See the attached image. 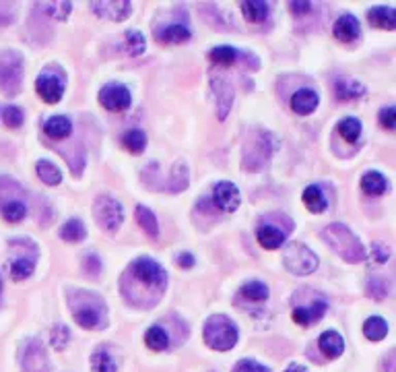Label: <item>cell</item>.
Instances as JSON below:
<instances>
[{
  "instance_id": "603a6c76",
  "label": "cell",
  "mask_w": 396,
  "mask_h": 372,
  "mask_svg": "<svg viewBox=\"0 0 396 372\" xmlns=\"http://www.w3.org/2000/svg\"><path fill=\"white\" fill-rule=\"evenodd\" d=\"M213 87H215V91L219 93V95H217V108H219V118L223 120V118L227 116L231 103H233V91H231V87H229L225 81H221V77H217V79L213 81Z\"/></svg>"
},
{
  "instance_id": "3957f363",
  "label": "cell",
  "mask_w": 396,
  "mask_h": 372,
  "mask_svg": "<svg viewBox=\"0 0 396 372\" xmlns=\"http://www.w3.org/2000/svg\"><path fill=\"white\" fill-rule=\"evenodd\" d=\"M204 341L217 351H227L237 343V327L225 314H213L204 323Z\"/></svg>"
},
{
  "instance_id": "cb8c5ba5",
  "label": "cell",
  "mask_w": 396,
  "mask_h": 372,
  "mask_svg": "<svg viewBox=\"0 0 396 372\" xmlns=\"http://www.w3.org/2000/svg\"><path fill=\"white\" fill-rule=\"evenodd\" d=\"M269 9H271V5H269V3H260V0H250V3H241L243 17H246L250 23H262L264 19L269 17Z\"/></svg>"
},
{
  "instance_id": "681fc988",
  "label": "cell",
  "mask_w": 396,
  "mask_h": 372,
  "mask_svg": "<svg viewBox=\"0 0 396 372\" xmlns=\"http://www.w3.org/2000/svg\"><path fill=\"white\" fill-rule=\"evenodd\" d=\"M291 9H293V11H306V13H308V11L312 9V5H310V3H291Z\"/></svg>"
},
{
  "instance_id": "ba28073f",
  "label": "cell",
  "mask_w": 396,
  "mask_h": 372,
  "mask_svg": "<svg viewBox=\"0 0 396 372\" xmlns=\"http://www.w3.org/2000/svg\"><path fill=\"white\" fill-rule=\"evenodd\" d=\"M36 89L46 103H58L64 95V81L56 75L42 73L36 81Z\"/></svg>"
},
{
  "instance_id": "816d5d0a",
  "label": "cell",
  "mask_w": 396,
  "mask_h": 372,
  "mask_svg": "<svg viewBox=\"0 0 396 372\" xmlns=\"http://www.w3.org/2000/svg\"><path fill=\"white\" fill-rule=\"evenodd\" d=\"M0 292H3V280H0Z\"/></svg>"
},
{
  "instance_id": "4316f807",
  "label": "cell",
  "mask_w": 396,
  "mask_h": 372,
  "mask_svg": "<svg viewBox=\"0 0 396 372\" xmlns=\"http://www.w3.org/2000/svg\"><path fill=\"white\" fill-rule=\"evenodd\" d=\"M137 221L139 225L143 227L145 234H149L151 238H157L159 234V223H157V217L151 209H147L145 205H139L137 207Z\"/></svg>"
},
{
  "instance_id": "7dc6e473",
  "label": "cell",
  "mask_w": 396,
  "mask_h": 372,
  "mask_svg": "<svg viewBox=\"0 0 396 372\" xmlns=\"http://www.w3.org/2000/svg\"><path fill=\"white\" fill-rule=\"evenodd\" d=\"M176 263H178V267L190 269V267H194V257L190 253H182V255L176 257Z\"/></svg>"
},
{
  "instance_id": "f907efd6",
  "label": "cell",
  "mask_w": 396,
  "mask_h": 372,
  "mask_svg": "<svg viewBox=\"0 0 396 372\" xmlns=\"http://www.w3.org/2000/svg\"><path fill=\"white\" fill-rule=\"evenodd\" d=\"M285 372H308V368H306V366H302V364H291Z\"/></svg>"
},
{
  "instance_id": "7c38bea8",
  "label": "cell",
  "mask_w": 396,
  "mask_h": 372,
  "mask_svg": "<svg viewBox=\"0 0 396 372\" xmlns=\"http://www.w3.org/2000/svg\"><path fill=\"white\" fill-rule=\"evenodd\" d=\"M23 368L25 372H46L48 370V358L40 341H29L23 354Z\"/></svg>"
},
{
  "instance_id": "bcb514c9",
  "label": "cell",
  "mask_w": 396,
  "mask_h": 372,
  "mask_svg": "<svg viewBox=\"0 0 396 372\" xmlns=\"http://www.w3.org/2000/svg\"><path fill=\"white\" fill-rule=\"evenodd\" d=\"M373 259H375V263H384L388 259L386 244H373Z\"/></svg>"
},
{
  "instance_id": "d590c367",
  "label": "cell",
  "mask_w": 396,
  "mask_h": 372,
  "mask_svg": "<svg viewBox=\"0 0 396 372\" xmlns=\"http://www.w3.org/2000/svg\"><path fill=\"white\" fill-rule=\"evenodd\" d=\"M91 370L93 372H116L118 366L105 349H97L91 356Z\"/></svg>"
},
{
  "instance_id": "d4e9b609",
  "label": "cell",
  "mask_w": 396,
  "mask_h": 372,
  "mask_svg": "<svg viewBox=\"0 0 396 372\" xmlns=\"http://www.w3.org/2000/svg\"><path fill=\"white\" fill-rule=\"evenodd\" d=\"M145 343H147V347H151L153 351H163V349L170 347V337H168L166 329H161L159 325H153V327H149L147 333H145Z\"/></svg>"
},
{
  "instance_id": "83f0119b",
  "label": "cell",
  "mask_w": 396,
  "mask_h": 372,
  "mask_svg": "<svg viewBox=\"0 0 396 372\" xmlns=\"http://www.w3.org/2000/svg\"><path fill=\"white\" fill-rule=\"evenodd\" d=\"M122 145L126 147V151L139 156V153H143L145 147H147V137H145L143 131L132 129V131H128V133L122 137Z\"/></svg>"
},
{
  "instance_id": "7a4b0ae2",
  "label": "cell",
  "mask_w": 396,
  "mask_h": 372,
  "mask_svg": "<svg viewBox=\"0 0 396 372\" xmlns=\"http://www.w3.org/2000/svg\"><path fill=\"white\" fill-rule=\"evenodd\" d=\"M322 238L326 240V244L341 259H345L349 263H361L365 259V248H363L361 240L343 223L326 225L322 230Z\"/></svg>"
},
{
  "instance_id": "44dd1931",
  "label": "cell",
  "mask_w": 396,
  "mask_h": 372,
  "mask_svg": "<svg viewBox=\"0 0 396 372\" xmlns=\"http://www.w3.org/2000/svg\"><path fill=\"white\" fill-rule=\"evenodd\" d=\"M334 93L341 101H347V99L361 97L365 93V87L355 79H339L336 85H334Z\"/></svg>"
},
{
  "instance_id": "484cf974",
  "label": "cell",
  "mask_w": 396,
  "mask_h": 372,
  "mask_svg": "<svg viewBox=\"0 0 396 372\" xmlns=\"http://www.w3.org/2000/svg\"><path fill=\"white\" fill-rule=\"evenodd\" d=\"M304 205H306L310 211H314V213H322V211L326 209V197H324L322 188L316 186V184L308 186V188L304 190Z\"/></svg>"
},
{
  "instance_id": "9c48e42d",
  "label": "cell",
  "mask_w": 396,
  "mask_h": 372,
  "mask_svg": "<svg viewBox=\"0 0 396 372\" xmlns=\"http://www.w3.org/2000/svg\"><path fill=\"white\" fill-rule=\"evenodd\" d=\"M213 201H215V205H217L221 211L233 213V211L239 207V201H241L239 188H237L233 182H219V184H215V188H213Z\"/></svg>"
},
{
  "instance_id": "f546056e",
  "label": "cell",
  "mask_w": 396,
  "mask_h": 372,
  "mask_svg": "<svg viewBox=\"0 0 396 372\" xmlns=\"http://www.w3.org/2000/svg\"><path fill=\"white\" fill-rule=\"evenodd\" d=\"M336 129L347 143H357L361 137V122L357 118H343Z\"/></svg>"
},
{
  "instance_id": "60d3db41",
  "label": "cell",
  "mask_w": 396,
  "mask_h": 372,
  "mask_svg": "<svg viewBox=\"0 0 396 372\" xmlns=\"http://www.w3.org/2000/svg\"><path fill=\"white\" fill-rule=\"evenodd\" d=\"M172 180L176 182V184L172 186V190H174V193H178V190H182V188H186V186H188V168H186V164L178 162V164L174 166Z\"/></svg>"
},
{
  "instance_id": "e575fe53",
  "label": "cell",
  "mask_w": 396,
  "mask_h": 372,
  "mask_svg": "<svg viewBox=\"0 0 396 372\" xmlns=\"http://www.w3.org/2000/svg\"><path fill=\"white\" fill-rule=\"evenodd\" d=\"M209 58H211V62H215V64L229 66V64L235 62L237 50L231 48V46H217V48H213V50L209 52Z\"/></svg>"
},
{
  "instance_id": "30bf717a",
  "label": "cell",
  "mask_w": 396,
  "mask_h": 372,
  "mask_svg": "<svg viewBox=\"0 0 396 372\" xmlns=\"http://www.w3.org/2000/svg\"><path fill=\"white\" fill-rule=\"evenodd\" d=\"M72 317L85 329H99V325H101V310H99V306L83 302V298H81V304H72Z\"/></svg>"
},
{
  "instance_id": "4dcf8cb0",
  "label": "cell",
  "mask_w": 396,
  "mask_h": 372,
  "mask_svg": "<svg viewBox=\"0 0 396 372\" xmlns=\"http://www.w3.org/2000/svg\"><path fill=\"white\" fill-rule=\"evenodd\" d=\"M36 172H38V176L42 178V182L48 184V186H56V184L62 182V172H60L54 164H50V162H46V160H40V162H38Z\"/></svg>"
},
{
  "instance_id": "ac0fdd59",
  "label": "cell",
  "mask_w": 396,
  "mask_h": 372,
  "mask_svg": "<svg viewBox=\"0 0 396 372\" xmlns=\"http://www.w3.org/2000/svg\"><path fill=\"white\" fill-rule=\"evenodd\" d=\"M367 19L373 27H380V29H394L396 27V13H394V9H388V7L369 9Z\"/></svg>"
},
{
  "instance_id": "ab89813d",
  "label": "cell",
  "mask_w": 396,
  "mask_h": 372,
  "mask_svg": "<svg viewBox=\"0 0 396 372\" xmlns=\"http://www.w3.org/2000/svg\"><path fill=\"white\" fill-rule=\"evenodd\" d=\"M3 120H5V124L9 129H19L21 124H23V120H25V116H23V110L21 108H17V106H7L5 110H3Z\"/></svg>"
},
{
  "instance_id": "f6af8a7d",
  "label": "cell",
  "mask_w": 396,
  "mask_h": 372,
  "mask_svg": "<svg viewBox=\"0 0 396 372\" xmlns=\"http://www.w3.org/2000/svg\"><path fill=\"white\" fill-rule=\"evenodd\" d=\"M367 292H369L371 298H375V300L380 298V300H382V298H386L388 288H386V284H384L382 280H375V277H373V280L369 282V286H367Z\"/></svg>"
},
{
  "instance_id": "7402d4cb",
  "label": "cell",
  "mask_w": 396,
  "mask_h": 372,
  "mask_svg": "<svg viewBox=\"0 0 396 372\" xmlns=\"http://www.w3.org/2000/svg\"><path fill=\"white\" fill-rule=\"evenodd\" d=\"M361 188L369 197H380V195H384L388 190V180L380 172H367L361 178Z\"/></svg>"
},
{
  "instance_id": "d6986e66",
  "label": "cell",
  "mask_w": 396,
  "mask_h": 372,
  "mask_svg": "<svg viewBox=\"0 0 396 372\" xmlns=\"http://www.w3.org/2000/svg\"><path fill=\"white\" fill-rule=\"evenodd\" d=\"M155 38H157V42H161V44H182V42H188V40H190V29H188L186 25L176 23V25H168V27L159 29V32L155 34Z\"/></svg>"
},
{
  "instance_id": "f1b7e54d",
  "label": "cell",
  "mask_w": 396,
  "mask_h": 372,
  "mask_svg": "<svg viewBox=\"0 0 396 372\" xmlns=\"http://www.w3.org/2000/svg\"><path fill=\"white\" fill-rule=\"evenodd\" d=\"M363 333L369 341H380L386 337L388 333V323L382 319V317H369L365 323H363Z\"/></svg>"
},
{
  "instance_id": "8992f818",
  "label": "cell",
  "mask_w": 396,
  "mask_h": 372,
  "mask_svg": "<svg viewBox=\"0 0 396 372\" xmlns=\"http://www.w3.org/2000/svg\"><path fill=\"white\" fill-rule=\"evenodd\" d=\"M93 215H95V221H97L103 230H107V232L118 230V227L122 225V221H124V209H122V205H120L116 199L107 197V195H101V197L95 201V205H93Z\"/></svg>"
},
{
  "instance_id": "6da1fadb",
  "label": "cell",
  "mask_w": 396,
  "mask_h": 372,
  "mask_svg": "<svg viewBox=\"0 0 396 372\" xmlns=\"http://www.w3.org/2000/svg\"><path fill=\"white\" fill-rule=\"evenodd\" d=\"M124 282L128 284L130 282V288H122L124 290V296L135 292L137 288H143V294H153L155 300L163 294L166 286H168V275L163 271V267L153 261V259H147V257H141L132 263L124 275Z\"/></svg>"
},
{
  "instance_id": "52a82bcc",
  "label": "cell",
  "mask_w": 396,
  "mask_h": 372,
  "mask_svg": "<svg viewBox=\"0 0 396 372\" xmlns=\"http://www.w3.org/2000/svg\"><path fill=\"white\" fill-rule=\"evenodd\" d=\"M99 101H101V106H103L105 110H109V112H124V110L130 108L132 95H130V91H128L124 85H120V83H109V85H105V87L99 91Z\"/></svg>"
},
{
  "instance_id": "5bb4252c",
  "label": "cell",
  "mask_w": 396,
  "mask_h": 372,
  "mask_svg": "<svg viewBox=\"0 0 396 372\" xmlns=\"http://www.w3.org/2000/svg\"><path fill=\"white\" fill-rule=\"evenodd\" d=\"M359 29H361V27H359V21H357L353 15H341V17L336 19V23H334V27H332L334 38H336L339 42H345V44L357 40Z\"/></svg>"
},
{
  "instance_id": "d6a6232c",
  "label": "cell",
  "mask_w": 396,
  "mask_h": 372,
  "mask_svg": "<svg viewBox=\"0 0 396 372\" xmlns=\"http://www.w3.org/2000/svg\"><path fill=\"white\" fill-rule=\"evenodd\" d=\"M124 40H126V52H128L130 56H139V54L145 52L147 42H145V36H143L139 29H128L126 36H124Z\"/></svg>"
},
{
  "instance_id": "7bdbcfd3",
  "label": "cell",
  "mask_w": 396,
  "mask_h": 372,
  "mask_svg": "<svg viewBox=\"0 0 396 372\" xmlns=\"http://www.w3.org/2000/svg\"><path fill=\"white\" fill-rule=\"evenodd\" d=\"M380 122H382V127L392 131L394 129V124H396V108L388 106L380 112Z\"/></svg>"
},
{
  "instance_id": "5b68a950",
  "label": "cell",
  "mask_w": 396,
  "mask_h": 372,
  "mask_svg": "<svg viewBox=\"0 0 396 372\" xmlns=\"http://www.w3.org/2000/svg\"><path fill=\"white\" fill-rule=\"evenodd\" d=\"M23 85V60L17 52L7 50L0 54V89L9 97L17 95Z\"/></svg>"
},
{
  "instance_id": "8fae6325",
  "label": "cell",
  "mask_w": 396,
  "mask_h": 372,
  "mask_svg": "<svg viewBox=\"0 0 396 372\" xmlns=\"http://www.w3.org/2000/svg\"><path fill=\"white\" fill-rule=\"evenodd\" d=\"M91 9L97 11V15L107 17L111 21H124L132 13V5L126 3V0H118V3H109V0H103V3H91Z\"/></svg>"
},
{
  "instance_id": "8d00e7d4",
  "label": "cell",
  "mask_w": 396,
  "mask_h": 372,
  "mask_svg": "<svg viewBox=\"0 0 396 372\" xmlns=\"http://www.w3.org/2000/svg\"><path fill=\"white\" fill-rule=\"evenodd\" d=\"M239 294H241L246 300L262 302V300L269 298V288L264 286V284H260V282H250V284H246V286L239 290Z\"/></svg>"
},
{
  "instance_id": "e0dca14e",
  "label": "cell",
  "mask_w": 396,
  "mask_h": 372,
  "mask_svg": "<svg viewBox=\"0 0 396 372\" xmlns=\"http://www.w3.org/2000/svg\"><path fill=\"white\" fill-rule=\"evenodd\" d=\"M318 345L328 358H339L345 351V339L336 331H324L318 339Z\"/></svg>"
},
{
  "instance_id": "74e56055",
  "label": "cell",
  "mask_w": 396,
  "mask_h": 372,
  "mask_svg": "<svg viewBox=\"0 0 396 372\" xmlns=\"http://www.w3.org/2000/svg\"><path fill=\"white\" fill-rule=\"evenodd\" d=\"M36 269V261L29 259V257H23V259H15L11 263V275L13 280H27Z\"/></svg>"
},
{
  "instance_id": "1f68e13d",
  "label": "cell",
  "mask_w": 396,
  "mask_h": 372,
  "mask_svg": "<svg viewBox=\"0 0 396 372\" xmlns=\"http://www.w3.org/2000/svg\"><path fill=\"white\" fill-rule=\"evenodd\" d=\"M87 236L85 223L81 219H68L62 227H60V238L66 242H81Z\"/></svg>"
},
{
  "instance_id": "ee69618b",
  "label": "cell",
  "mask_w": 396,
  "mask_h": 372,
  "mask_svg": "<svg viewBox=\"0 0 396 372\" xmlns=\"http://www.w3.org/2000/svg\"><path fill=\"white\" fill-rule=\"evenodd\" d=\"M233 372H271V370H269L267 366L254 362V360H241V362L235 366Z\"/></svg>"
},
{
  "instance_id": "2e32d148",
  "label": "cell",
  "mask_w": 396,
  "mask_h": 372,
  "mask_svg": "<svg viewBox=\"0 0 396 372\" xmlns=\"http://www.w3.org/2000/svg\"><path fill=\"white\" fill-rule=\"evenodd\" d=\"M318 101H320V97H318L316 91H312V89H300V91H295L293 97H291V110L298 112V114H302V116H306V114H312V112L318 108Z\"/></svg>"
},
{
  "instance_id": "836d02e7",
  "label": "cell",
  "mask_w": 396,
  "mask_h": 372,
  "mask_svg": "<svg viewBox=\"0 0 396 372\" xmlns=\"http://www.w3.org/2000/svg\"><path fill=\"white\" fill-rule=\"evenodd\" d=\"M0 213H3V217L9 223H17V221H21L27 215V207L21 201L13 199V201H9V203H5L3 207H0Z\"/></svg>"
},
{
  "instance_id": "b9f144b4",
  "label": "cell",
  "mask_w": 396,
  "mask_h": 372,
  "mask_svg": "<svg viewBox=\"0 0 396 372\" xmlns=\"http://www.w3.org/2000/svg\"><path fill=\"white\" fill-rule=\"evenodd\" d=\"M68 337H70L68 329H66L64 325H56V327L52 329V335H50L54 349H58V351H60V349H64V345L68 343Z\"/></svg>"
},
{
  "instance_id": "9a60e30c",
  "label": "cell",
  "mask_w": 396,
  "mask_h": 372,
  "mask_svg": "<svg viewBox=\"0 0 396 372\" xmlns=\"http://www.w3.org/2000/svg\"><path fill=\"white\" fill-rule=\"evenodd\" d=\"M256 238H258V244L262 248H267V251H277V248L285 244V232L277 230L275 225H260L256 232Z\"/></svg>"
},
{
  "instance_id": "c3c4849f",
  "label": "cell",
  "mask_w": 396,
  "mask_h": 372,
  "mask_svg": "<svg viewBox=\"0 0 396 372\" xmlns=\"http://www.w3.org/2000/svg\"><path fill=\"white\" fill-rule=\"evenodd\" d=\"M85 265L91 269V273H99V269H101V263H99V259H97V257H89Z\"/></svg>"
},
{
  "instance_id": "4fadbf2b",
  "label": "cell",
  "mask_w": 396,
  "mask_h": 372,
  "mask_svg": "<svg viewBox=\"0 0 396 372\" xmlns=\"http://www.w3.org/2000/svg\"><path fill=\"white\" fill-rule=\"evenodd\" d=\"M326 312V302L324 300H312L308 306H295L293 308V321L300 325H310L316 323L324 317Z\"/></svg>"
},
{
  "instance_id": "f35d334b",
  "label": "cell",
  "mask_w": 396,
  "mask_h": 372,
  "mask_svg": "<svg viewBox=\"0 0 396 372\" xmlns=\"http://www.w3.org/2000/svg\"><path fill=\"white\" fill-rule=\"evenodd\" d=\"M42 7L48 11V15H52V17L58 19V21H64V19L68 17L70 9H72V5L66 3V0H54V3H44Z\"/></svg>"
},
{
  "instance_id": "ffe728a7",
  "label": "cell",
  "mask_w": 396,
  "mask_h": 372,
  "mask_svg": "<svg viewBox=\"0 0 396 372\" xmlns=\"http://www.w3.org/2000/svg\"><path fill=\"white\" fill-rule=\"evenodd\" d=\"M44 131H46V135H48L50 139L60 141V139H64V137L70 135L72 122H70L66 116H54V118H50V120L44 124Z\"/></svg>"
},
{
  "instance_id": "277c9868",
  "label": "cell",
  "mask_w": 396,
  "mask_h": 372,
  "mask_svg": "<svg viewBox=\"0 0 396 372\" xmlns=\"http://www.w3.org/2000/svg\"><path fill=\"white\" fill-rule=\"evenodd\" d=\"M283 265L293 275H310L318 269V257L302 242H291L283 248Z\"/></svg>"
}]
</instances>
